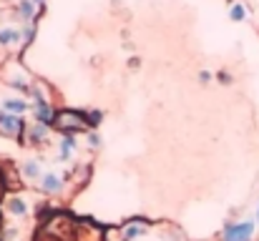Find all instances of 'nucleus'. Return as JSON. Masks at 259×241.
Returning <instances> with one entry per match:
<instances>
[{
	"label": "nucleus",
	"mask_w": 259,
	"mask_h": 241,
	"mask_svg": "<svg viewBox=\"0 0 259 241\" xmlns=\"http://www.w3.org/2000/svg\"><path fill=\"white\" fill-rule=\"evenodd\" d=\"M146 224L144 221H134V224H128V226H123V231H121V239L123 241H134L139 239V236H144L146 234Z\"/></svg>",
	"instance_id": "obj_6"
},
{
	"label": "nucleus",
	"mask_w": 259,
	"mask_h": 241,
	"mask_svg": "<svg viewBox=\"0 0 259 241\" xmlns=\"http://www.w3.org/2000/svg\"><path fill=\"white\" fill-rule=\"evenodd\" d=\"M33 111H35V121H38V123H46V126H48V123H53V118H56L46 98H35Z\"/></svg>",
	"instance_id": "obj_4"
},
{
	"label": "nucleus",
	"mask_w": 259,
	"mask_h": 241,
	"mask_svg": "<svg viewBox=\"0 0 259 241\" xmlns=\"http://www.w3.org/2000/svg\"><path fill=\"white\" fill-rule=\"evenodd\" d=\"M219 80L222 83H229V73H219Z\"/></svg>",
	"instance_id": "obj_18"
},
{
	"label": "nucleus",
	"mask_w": 259,
	"mask_h": 241,
	"mask_svg": "<svg viewBox=\"0 0 259 241\" xmlns=\"http://www.w3.org/2000/svg\"><path fill=\"white\" fill-rule=\"evenodd\" d=\"M8 211H10L13 216H25V214H28V204H25L23 199L13 196V199L8 201Z\"/></svg>",
	"instance_id": "obj_10"
},
{
	"label": "nucleus",
	"mask_w": 259,
	"mask_h": 241,
	"mask_svg": "<svg viewBox=\"0 0 259 241\" xmlns=\"http://www.w3.org/2000/svg\"><path fill=\"white\" fill-rule=\"evenodd\" d=\"M23 176H25V178H38V176H40L38 161H25V163H23Z\"/></svg>",
	"instance_id": "obj_13"
},
{
	"label": "nucleus",
	"mask_w": 259,
	"mask_h": 241,
	"mask_svg": "<svg viewBox=\"0 0 259 241\" xmlns=\"http://www.w3.org/2000/svg\"><path fill=\"white\" fill-rule=\"evenodd\" d=\"M254 236V221H237L224 229V241H252Z\"/></svg>",
	"instance_id": "obj_2"
},
{
	"label": "nucleus",
	"mask_w": 259,
	"mask_h": 241,
	"mask_svg": "<svg viewBox=\"0 0 259 241\" xmlns=\"http://www.w3.org/2000/svg\"><path fill=\"white\" fill-rule=\"evenodd\" d=\"M229 15H232V20L242 23V20L247 18V8H244L242 3H234V5H232V10H229Z\"/></svg>",
	"instance_id": "obj_14"
},
{
	"label": "nucleus",
	"mask_w": 259,
	"mask_h": 241,
	"mask_svg": "<svg viewBox=\"0 0 259 241\" xmlns=\"http://www.w3.org/2000/svg\"><path fill=\"white\" fill-rule=\"evenodd\" d=\"M88 146H91V149H98V146H101V141H98L96 133H88Z\"/></svg>",
	"instance_id": "obj_15"
},
{
	"label": "nucleus",
	"mask_w": 259,
	"mask_h": 241,
	"mask_svg": "<svg viewBox=\"0 0 259 241\" xmlns=\"http://www.w3.org/2000/svg\"><path fill=\"white\" fill-rule=\"evenodd\" d=\"M3 108H5V111H10V113L15 116V113H23V111L28 108V103H25V101H20V98H8V101H3Z\"/></svg>",
	"instance_id": "obj_11"
},
{
	"label": "nucleus",
	"mask_w": 259,
	"mask_h": 241,
	"mask_svg": "<svg viewBox=\"0 0 259 241\" xmlns=\"http://www.w3.org/2000/svg\"><path fill=\"white\" fill-rule=\"evenodd\" d=\"M53 126H56L58 131H63L66 136H71V133L86 128V118H83L81 113H76V111H61V113H56Z\"/></svg>",
	"instance_id": "obj_1"
},
{
	"label": "nucleus",
	"mask_w": 259,
	"mask_h": 241,
	"mask_svg": "<svg viewBox=\"0 0 259 241\" xmlns=\"http://www.w3.org/2000/svg\"><path fill=\"white\" fill-rule=\"evenodd\" d=\"M40 188L48 191V194H56V191L63 188V181H61L58 173H43V178H40Z\"/></svg>",
	"instance_id": "obj_7"
},
{
	"label": "nucleus",
	"mask_w": 259,
	"mask_h": 241,
	"mask_svg": "<svg viewBox=\"0 0 259 241\" xmlns=\"http://www.w3.org/2000/svg\"><path fill=\"white\" fill-rule=\"evenodd\" d=\"M199 80H201V83H209V80H211V73H209V71H201V73H199Z\"/></svg>",
	"instance_id": "obj_17"
},
{
	"label": "nucleus",
	"mask_w": 259,
	"mask_h": 241,
	"mask_svg": "<svg viewBox=\"0 0 259 241\" xmlns=\"http://www.w3.org/2000/svg\"><path fill=\"white\" fill-rule=\"evenodd\" d=\"M20 128H23V121H20L18 116L0 111V133H3V136H18Z\"/></svg>",
	"instance_id": "obj_3"
},
{
	"label": "nucleus",
	"mask_w": 259,
	"mask_h": 241,
	"mask_svg": "<svg viewBox=\"0 0 259 241\" xmlns=\"http://www.w3.org/2000/svg\"><path fill=\"white\" fill-rule=\"evenodd\" d=\"M20 40H23V33H20L18 28H13V25H5V28H0V45H3V48L18 45Z\"/></svg>",
	"instance_id": "obj_5"
},
{
	"label": "nucleus",
	"mask_w": 259,
	"mask_h": 241,
	"mask_svg": "<svg viewBox=\"0 0 259 241\" xmlns=\"http://www.w3.org/2000/svg\"><path fill=\"white\" fill-rule=\"evenodd\" d=\"M257 221H259V209H257Z\"/></svg>",
	"instance_id": "obj_19"
},
{
	"label": "nucleus",
	"mask_w": 259,
	"mask_h": 241,
	"mask_svg": "<svg viewBox=\"0 0 259 241\" xmlns=\"http://www.w3.org/2000/svg\"><path fill=\"white\" fill-rule=\"evenodd\" d=\"M35 3L33 0H20L18 3V15L23 18V23H33V15H35Z\"/></svg>",
	"instance_id": "obj_8"
},
{
	"label": "nucleus",
	"mask_w": 259,
	"mask_h": 241,
	"mask_svg": "<svg viewBox=\"0 0 259 241\" xmlns=\"http://www.w3.org/2000/svg\"><path fill=\"white\" fill-rule=\"evenodd\" d=\"M28 133H30V141H33V143H43L46 136H48V126H46V123H35Z\"/></svg>",
	"instance_id": "obj_12"
},
{
	"label": "nucleus",
	"mask_w": 259,
	"mask_h": 241,
	"mask_svg": "<svg viewBox=\"0 0 259 241\" xmlns=\"http://www.w3.org/2000/svg\"><path fill=\"white\" fill-rule=\"evenodd\" d=\"M88 121H91V123H93V126H96V123H101V113H98V111H93V113H91V118H88Z\"/></svg>",
	"instance_id": "obj_16"
},
{
	"label": "nucleus",
	"mask_w": 259,
	"mask_h": 241,
	"mask_svg": "<svg viewBox=\"0 0 259 241\" xmlns=\"http://www.w3.org/2000/svg\"><path fill=\"white\" fill-rule=\"evenodd\" d=\"M73 151H76V138L73 136H63V141H61V161H71Z\"/></svg>",
	"instance_id": "obj_9"
}]
</instances>
